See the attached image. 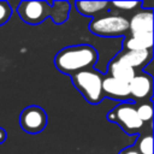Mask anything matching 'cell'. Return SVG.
Masks as SVG:
<instances>
[{
  "instance_id": "obj_5",
  "label": "cell",
  "mask_w": 154,
  "mask_h": 154,
  "mask_svg": "<svg viewBox=\"0 0 154 154\" xmlns=\"http://www.w3.org/2000/svg\"><path fill=\"white\" fill-rule=\"evenodd\" d=\"M89 30L102 37H114L129 32V20L119 14H103L91 19Z\"/></svg>"
},
{
  "instance_id": "obj_15",
  "label": "cell",
  "mask_w": 154,
  "mask_h": 154,
  "mask_svg": "<svg viewBox=\"0 0 154 154\" xmlns=\"http://www.w3.org/2000/svg\"><path fill=\"white\" fill-rule=\"evenodd\" d=\"M134 147L138 150L140 154H153V136L152 131L149 132H142Z\"/></svg>"
},
{
  "instance_id": "obj_16",
  "label": "cell",
  "mask_w": 154,
  "mask_h": 154,
  "mask_svg": "<svg viewBox=\"0 0 154 154\" xmlns=\"http://www.w3.org/2000/svg\"><path fill=\"white\" fill-rule=\"evenodd\" d=\"M109 5L114 6L118 10H122V11H129V10H134L138 6L142 5V1H113V2H109Z\"/></svg>"
},
{
  "instance_id": "obj_19",
  "label": "cell",
  "mask_w": 154,
  "mask_h": 154,
  "mask_svg": "<svg viewBox=\"0 0 154 154\" xmlns=\"http://www.w3.org/2000/svg\"><path fill=\"white\" fill-rule=\"evenodd\" d=\"M5 140H6V131H5L2 128H0V144H1Z\"/></svg>"
},
{
  "instance_id": "obj_4",
  "label": "cell",
  "mask_w": 154,
  "mask_h": 154,
  "mask_svg": "<svg viewBox=\"0 0 154 154\" xmlns=\"http://www.w3.org/2000/svg\"><path fill=\"white\" fill-rule=\"evenodd\" d=\"M107 119L120 126L128 135H137L144 128V124L138 118L135 103L131 101L120 102L107 113Z\"/></svg>"
},
{
  "instance_id": "obj_7",
  "label": "cell",
  "mask_w": 154,
  "mask_h": 154,
  "mask_svg": "<svg viewBox=\"0 0 154 154\" xmlns=\"http://www.w3.org/2000/svg\"><path fill=\"white\" fill-rule=\"evenodd\" d=\"M131 102L134 103L152 100L153 95V77L147 72H136L134 78L129 82Z\"/></svg>"
},
{
  "instance_id": "obj_10",
  "label": "cell",
  "mask_w": 154,
  "mask_h": 154,
  "mask_svg": "<svg viewBox=\"0 0 154 154\" xmlns=\"http://www.w3.org/2000/svg\"><path fill=\"white\" fill-rule=\"evenodd\" d=\"M116 60L122 61L129 67L137 70H142L147 66L153 59V49H142V51H120L116 57Z\"/></svg>"
},
{
  "instance_id": "obj_14",
  "label": "cell",
  "mask_w": 154,
  "mask_h": 154,
  "mask_svg": "<svg viewBox=\"0 0 154 154\" xmlns=\"http://www.w3.org/2000/svg\"><path fill=\"white\" fill-rule=\"evenodd\" d=\"M135 107H136L137 116L142 120V123L144 125L146 124L150 125L152 118H153V102H152V100L137 102V103H135Z\"/></svg>"
},
{
  "instance_id": "obj_8",
  "label": "cell",
  "mask_w": 154,
  "mask_h": 154,
  "mask_svg": "<svg viewBox=\"0 0 154 154\" xmlns=\"http://www.w3.org/2000/svg\"><path fill=\"white\" fill-rule=\"evenodd\" d=\"M101 88H102L103 97L118 100L120 102L131 101L129 83L126 82H123V81H119V79H116L113 77L105 75Z\"/></svg>"
},
{
  "instance_id": "obj_18",
  "label": "cell",
  "mask_w": 154,
  "mask_h": 154,
  "mask_svg": "<svg viewBox=\"0 0 154 154\" xmlns=\"http://www.w3.org/2000/svg\"><path fill=\"white\" fill-rule=\"evenodd\" d=\"M119 154H140V153H138V150L134 146H131V147H126V148L122 149L119 152Z\"/></svg>"
},
{
  "instance_id": "obj_12",
  "label": "cell",
  "mask_w": 154,
  "mask_h": 154,
  "mask_svg": "<svg viewBox=\"0 0 154 154\" xmlns=\"http://www.w3.org/2000/svg\"><path fill=\"white\" fill-rule=\"evenodd\" d=\"M75 6L77 11L87 17H99L100 13L105 12L109 2L107 1H76Z\"/></svg>"
},
{
  "instance_id": "obj_1",
  "label": "cell",
  "mask_w": 154,
  "mask_h": 154,
  "mask_svg": "<svg viewBox=\"0 0 154 154\" xmlns=\"http://www.w3.org/2000/svg\"><path fill=\"white\" fill-rule=\"evenodd\" d=\"M70 8L67 1H20L17 12L28 24H40L47 17H51L55 24H63L69 19Z\"/></svg>"
},
{
  "instance_id": "obj_11",
  "label": "cell",
  "mask_w": 154,
  "mask_h": 154,
  "mask_svg": "<svg viewBox=\"0 0 154 154\" xmlns=\"http://www.w3.org/2000/svg\"><path fill=\"white\" fill-rule=\"evenodd\" d=\"M135 75H136V71L134 69L129 67L128 65L123 64L122 61L116 60L114 58L108 63L107 76H109V77H113L116 79H119V81L129 83L134 78Z\"/></svg>"
},
{
  "instance_id": "obj_2",
  "label": "cell",
  "mask_w": 154,
  "mask_h": 154,
  "mask_svg": "<svg viewBox=\"0 0 154 154\" xmlns=\"http://www.w3.org/2000/svg\"><path fill=\"white\" fill-rule=\"evenodd\" d=\"M99 59L96 49L90 45H73L60 49L54 57L57 70L65 75H75L77 72L94 69Z\"/></svg>"
},
{
  "instance_id": "obj_17",
  "label": "cell",
  "mask_w": 154,
  "mask_h": 154,
  "mask_svg": "<svg viewBox=\"0 0 154 154\" xmlns=\"http://www.w3.org/2000/svg\"><path fill=\"white\" fill-rule=\"evenodd\" d=\"M12 14V7L7 1H0V25L5 24Z\"/></svg>"
},
{
  "instance_id": "obj_13",
  "label": "cell",
  "mask_w": 154,
  "mask_h": 154,
  "mask_svg": "<svg viewBox=\"0 0 154 154\" xmlns=\"http://www.w3.org/2000/svg\"><path fill=\"white\" fill-rule=\"evenodd\" d=\"M124 51H142L153 49V35L128 36L123 41Z\"/></svg>"
},
{
  "instance_id": "obj_6",
  "label": "cell",
  "mask_w": 154,
  "mask_h": 154,
  "mask_svg": "<svg viewBox=\"0 0 154 154\" xmlns=\"http://www.w3.org/2000/svg\"><path fill=\"white\" fill-rule=\"evenodd\" d=\"M20 128L29 134H38L47 125L46 111L36 105L28 106L24 108L19 116Z\"/></svg>"
},
{
  "instance_id": "obj_9",
  "label": "cell",
  "mask_w": 154,
  "mask_h": 154,
  "mask_svg": "<svg viewBox=\"0 0 154 154\" xmlns=\"http://www.w3.org/2000/svg\"><path fill=\"white\" fill-rule=\"evenodd\" d=\"M130 36L153 35V10L144 8L131 16L129 20Z\"/></svg>"
},
{
  "instance_id": "obj_3",
  "label": "cell",
  "mask_w": 154,
  "mask_h": 154,
  "mask_svg": "<svg viewBox=\"0 0 154 154\" xmlns=\"http://www.w3.org/2000/svg\"><path fill=\"white\" fill-rule=\"evenodd\" d=\"M73 87L82 94V96L91 105L100 103L105 97L102 94V79L105 75L95 69L84 70L71 75Z\"/></svg>"
}]
</instances>
